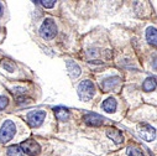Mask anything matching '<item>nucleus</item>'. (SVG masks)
Masks as SVG:
<instances>
[{
  "label": "nucleus",
  "instance_id": "1a4fd4ad",
  "mask_svg": "<svg viewBox=\"0 0 157 156\" xmlns=\"http://www.w3.org/2000/svg\"><path fill=\"white\" fill-rule=\"evenodd\" d=\"M146 40L151 46L157 47V30L155 27L150 26L146 29Z\"/></svg>",
  "mask_w": 157,
  "mask_h": 156
},
{
  "label": "nucleus",
  "instance_id": "6e6552de",
  "mask_svg": "<svg viewBox=\"0 0 157 156\" xmlns=\"http://www.w3.org/2000/svg\"><path fill=\"white\" fill-rule=\"evenodd\" d=\"M106 136L109 139H111L116 145H119L124 141V135L123 133L119 130V129H116V128H109L106 130Z\"/></svg>",
  "mask_w": 157,
  "mask_h": 156
},
{
  "label": "nucleus",
  "instance_id": "7ed1b4c3",
  "mask_svg": "<svg viewBox=\"0 0 157 156\" xmlns=\"http://www.w3.org/2000/svg\"><path fill=\"white\" fill-rule=\"evenodd\" d=\"M16 131V127L11 120H5L4 124L0 128V142L2 144H6L9 142Z\"/></svg>",
  "mask_w": 157,
  "mask_h": 156
},
{
  "label": "nucleus",
  "instance_id": "4468645a",
  "mask_svg": "<svg viewBox=\"0 0 157 156\" xmlns=\"http://www.w3.org/2000/svg\"><path fill=\"white\" fill-rule=\"evenodd\" d=\"M156 86H157V83H156V80L153 77L146 78V80L144 81V83H142V88H144L145 92H152L156 88Z\"/></svg>",
  "mask_w": 157,
  "mask_h": 156
},
{
  "label": "nucleus",
  "instance_id": "39448f33",
  "mask_svg": "<svg viewBox=\"0 0 157 156\" xmlns=\"http://www.w3.org/2000/svg\"><path fill=\"white\" fill-rule=\"evenodd\" d=\"M20 146H21L24 154H27V155H31V156H36V155L40 154V151H41L40 145H38L33 139L25 140L24 142H21Z\"/></svg>",
  "mask_w": 157,
  "mask_h": 156
},
{
  "label": "nucleus",
  "instance_id": "412c9836",
  "mask_svg": "<svg viewBox=\"0 0 157 156\" xmlns=\"http://www.w3.org/2000/svg\"><path fill=\"white\" fill-rule=\"evenodd\" d=\"M156 83H157V80H156Z\"/></svg>",
  "mask_w": 157,
  "mask_h": 156
},
{
  "label": "nucleus",
  "instance_id": "ddd939ff",
  "mask_svg": "<svg viewBox=\"0 0 157 156\" xmlns=\"http://www.w3.org/2000/svg\"><path fill=\"white\" fill-rule=\"evenodd\" d=\"M67 69H68V73L72 78H77L78 76L81 74V68L75 62L73 61H68L67 62Z\"/></svg>",
  "mask_w": 157,
  "mask_h": 156
},
{
  "label": "nucleus",
  "instance_id": "9d476101",
  "mask_svg": "<svg viewBox=\"0 0 157 156\" xmlns=\"http://www.w3.org/2000/svg\"><path fill=\"white\" fill-rule=\"evenodd\" d=\"M120 82L119 77H110V78H106V80L103 81L101 83V88L103 91H109V89H113L114 87L117 86V83Z\"/></svg>",
  "mask_w": 157,
  "mask_h": 156
},
{
  "label": "nucleus",
  "instance_id": "6ab92c4d",
  "mask_svg": "<svg viewBox=\"0 0 157 156\" xmlns=\"http://www.w3.org/2000/svg\"><path fill=\"white\" fill-rule=\"evenodd\" d=\"M40 4H41V5H44L45 8L50 9V8H53V5L56 4V2H55V0H51V2H46V0H41Z\"/></svg>",
  "mask_w": 157,
  "mask_h": 156
},
{
  "label": "nucleus",
  "instance_id": "f3484780",
  "mask_svg": "<svg viewBox=\"0 0 157 156\" xmlns=\"http://www.w3.org/2000/svg\"><path fill=\"white\" fill-rule=\"evenodd\" d=\"M2 64H3V67H4L6 71H9V72H13V71L15 69L14 63H13V62H10L9 60H3V61H2Z\"/></svg>",
  "mask_w": 157,
  "mask_h": 156
},
{
  "label": "nucleus",
  "instance_id": "a211bd4d",
  "mask_svg": "<svg viewBox=\"0 0 157 156\" xmlns=\"http://www.w3.org/2000/svg\"><path fill=\"white\" fill-rule=\"evenodd\" d=\"M8 104H9V99L4 96H0V110L5 109L8 107Z\"/></svg>",
  "mask_w": 157,
  "mask_h": 156
},
{
  "label": "nucleus",
  "instance_id": "0eeeda50",
  "mask_svg": "<svg viewBox=\"0 0 157 156\" xmlns=\"http://www.w3.org/2000/svg\"><path fill=\"white\" fill-rule=\"evenodd\" d=\"M84 123L87 125H90V127H99L104 123V118L101 115H98V114H86L84 115Z\"/></svg>",
  "mask_w": 157,
  "mask_h": 156
},
{
  "label": "nucleus",
  "instance_id": "f257e3e1",
  "mask_svg": "<svg viewBox=\"0 0 157 156\" xmlns=\"http://www.w3.org/2000/svg\"><path fill=\"white\" fill-rule=\"evenodd\" d=\"M94 93H95V87H94L93 82L89 80L82 81L79 83V86H78V96H79V99L83 102L92 99Z\"/></svg>",
  "mask_w": 157,
  "mask_h": 156
},
{
  "label": "nucleus",
  "instance_id": "9b49d317",
  "mask_svg": "<svg viewBox=\"0 0 157 156\" xmlns=\"http://www.w3.org/2000/svg\"><path fill=\"white\" fill-rule=\"evenodd\" d=\"M116 100L113 98V97H109V98H106L104 102H103V104H101V108L106 111V113H114L115 110H116Z\"/></svg>",
  "mask_w": 157,
  "mask_h": 156
},
{
  "label": "nucleus",
  "instance_id": "f03ea898",
  "mask_svg": "<svg viewBox=\"0 0 157 156\" xmlns=\"http://www.w3.org/2000/svg\"><path fill=\"white\" fill-rule=\"evenodd\" d=\"M56 35H57V25L52 19L47 18L40 27V36L44 40H52Z\"/></svg>",
  "mask_w": 157,
  "mask_h": 156
},
{
  "label": "nucleus",
  "instance_id": "423d86ee",
  "mask_svg": "<svg viewBox=\"0 0 157 156\" xmlns=\"http://www.w3.org/2000/svg\"><path fill=\"white\" fill-rule=\"evenodd\" d=\"M137 131L140 136L146 141H152L156 139V129L148 124H139Z\"/></svg>",
  "mask_w": 157,
  "mask_h": 156
},
{
  "label": "nucleus",
  "instance_id": "dca6fc26",
  "mask_svg": "<svg viewBox=\"0 0 157 156\" xmlns=\"http://www.w3.org/2000/svg\"><path fill=\"white\" fill-rule=\"evenodd\" d=\"M126 152L129 156H144L142 150L136 145H129V147L126 149Z\"/></svg>",
  "mask_w": 157,
  "mask_h": 156
},
{
  "label": "nucleus",
  "instance_id": "20e7f679",
  "mask_svg": "<svg viewBox=\"0 0 157 156\" xmlns=\"http://www.w3.org/2000/svg\"><path fill=\"white\" fill-rule=\"evenodd\" d=\"M45 116H46V113L44 110H33V111H30L27 114V123L32 128H37V127H40L44 123Z\"/></svg>",
  "mask_w": 157,
  "mask_h": 156
},
{
  "label": "nucleus",
  "instance_id": "f8f14e48",
  "mask_svg": "<svg viewBox=\"0 0 157 156\" xmlns=\"http://www.w3.org/2000/svg\"><path fill=\"white\" fill-rule=\"evenodd\" d=\"M53 111H55V115L57 116V119H59L62 122H64L69 118V110L64 107H55Z\"/></svg>",
  "mask_w": 157,
  "mask_h": 156
},
{
  "label": "nucleus",
  "instance_id": "2eb2a0df",
  "mask_svg": "<svg viewBox=\"0 0 157 156\" xmlns=\"http://www.w3.org/2000/svg\"><path fill=\"white\" fill-rule=\"evenodd\" d=\"M8 156H24V151L19 145H11L8 149Z\"/></svg>",
  "mask_w": 157,
  "mask_h": 156
},
{
  "label": "nucleus",
  "instance_id": "aec40b11",
  "mask_svg": "<svg viewBox=\"0 0 157 156\" xmlns=\"http://www.w3.org/2000/svg\"><path fill=\"white\" fill-rule=\"evenodd\" d=\"M2 14H3V5L0 3V16H2Z\"/></svg>",
  "mask_w": 157,
  "mask_h": 156
}]
</instances>
